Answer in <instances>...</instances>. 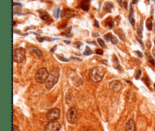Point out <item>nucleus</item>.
<instances>
[{"label":"nucleus","mask_w":155,"mask_h":131,"mask_svg":"<svg viewBox=\"0 0 155 131\" xmlns=\"http://www.w3.org/2000/svg\"><path fill=\"white\" fill-rule=\"evenodd\" d=\"M106 69L104 67L97 66L92 68L90 71V78L94 83H99L103 79Z\"/></svg>","instance_id":"f257e3e1"},{"label":"nucleus","mask_w":155,"mask_h":131,"mask_svg":"<svg viewBox=\"0 0 155 131\" xmlns=\"http://www.w3.org/2000/svg\"><path fill=\"white\" fill-rule=\"evenodd\" d=\"M59 76L60 71L58 68H55V69H53L51 71V73L49 75V78H48L46 83H45L46 87L48 90H51L57 84L58 79H59Z\"/></svg>","instance_id":"f03ea898"},{"label":"nucleus","mask_w":155,"mask_h":131,"mask_svg":"<svg viewBox=\"0 0 155 131\" xmlns=\"http://www.w3.org/2000/svg\"><path fill=\"white\" fill-rule=\"evenodd\" d=\"M49 71L46 68H42L36 71V74H35V79H36V82L39 83V84H44L46 83V80L49 78Z\"/></svg>","instance_id":"7ed1b4c3"},{"label":"nucleus","mask_w":155,"mask_h":131,"mask_svg":"<svg viewBox=\"0 0 155 131\" xmlns=\"http://www.w3.org/2000/svg\"><path fill=\"white\" fill-rule=\"evenodd\" d=\"M26 50L23 48H17L14 49L13 59L16 63H22L25 60Z\"/></svg>","instance_id":"20e7f679"},{"label":"nucleus","mask_w":155,"mask_h":131,"mask_svg":"<svg viewBox=\"0 0 155 131\" xmlns=\"http://www.w3.org/2000/svg\"><path fill=\"white\" fill-rule=\"evenodd\" d=\"M67 120L70 123H75L78 120V112L76 108L72 107L67 113Z\"/></svg>","instance_id":"39448f33"},{"label":"nucleus","mask_w":155,"mask_h":131,"mask_svg":"<svg viewBox=\"0 0 155 131\" xmlns=\"http://www.w3.org/2000/svg\"><path fill=\"white\" fill-rule=\"evenodd\" d=\"M60 116H61V111L58 108H52L51 110H49L46 114V118L49 120V121H52V120H57L58 119H59Z\"/></svg>","instance_id":"423d86ee"},{"label":"nucleus","mask_w":155,"mask_h":131,"mask_svg":"<svg viewBox=\"0 0 155 131\" xmlns=\"http://www.w3.org/2000/svg\"><path fill=\"white\" fill-rule=\"evenodd\" d=\"M61 125L57 120L49 121L45 126V131H59L61 129Z\"/></svg>","instance_id":"0eeeda50"},{"label":"nucleus","mask_w":155,"mask_h":131,"mask_svg":"<svg viewBox=\"0 0 155 131\" xmlns=\"http://www.w3.org/2000/svg\"><path fill=\"white\" fill-rule=\"evenodd\" d=\"M110 87L113 91L119 92L122 88V84L120 81H114L110 84Z\"/></svg>","instance_id":"6e6552de"},{"label":"nucleus","mask_w":155,"mask_h":131,"mask_svg":"<svg viewBox=\"0 0 155 131\" xmlns=\"http://www.w3.org/2000/svg\"><path fill=\"white\" fill-rule=\"evenodd\" d=\"M62 15L65 18H71V17H75L76 15H77V12L76 11H74V10L64 9L63 11Z\"/></svg>","instance_id":"1a4fd4ad"},{"label":"nucleus","mask_w":155,"mask_h":131,"mask_svg":"<svg viewBox=\"0 0 155 131\" xmlns=\"http://www.w3.org/2000/svg\"><path fill=\"white\" fill-rule=\"evenodd\" d=\"M125 131H136L135 123L132 119H130V120L127 122L125 127Z\"/></svg>","instance_id":"9d476101"},{"label":"nucleus","mask_w":155,"mask_h":131,"mask_svg":"<svg viewBox=\"0 0 155 131\" xmlns=\"http://www.w3.org/2000/svg\"><path fill=\"white\" fill-rule=\"evenodd\" d=\"M30 50L33 53L36 54V55H38L39 58H42V51L40 50L39 49H38L37 47H34V46H32V47L30 48Z\"/></svg>","instance_id":"9b49d317"},{"label":"nucleus","mask_w":155,"mask_h":131,"mask_svg":"<svg viewBox=\"0 0 155 131\" xmlns=\"http://www.w3.org/2000/svg\"><path fill=\"white\" fill-rule=\"evenodd\" d=\"M146 27H147L148 30H152V29H153V21H152L151 18H148L146 21Z\"/></svg>","instance_id":"f8f14e48"},{"label":"nucleus","mask_w":155,"mask_h":131,"mask_svg":"<svg viewBox=\"0 0 155 131\" xmlns=\"http://www.w3.org/2000/svg\"><path fill=\"white\" fill-rule=\"evenodd\" d=\"M81 8L83 11H88L90 9V5L88 3V2H83L81 3Z\"/></svg>","instance_id":"ddd939ff"},{"label":"nucleus","mask_w":155,"mask_h":131,"mask_svg":"<svg viewBox=\"0 0 155 131\" xmlns=\"http://www.w3.org/2000/svg\"><path fill=\"white\" fill-rule=\"evenodd\" d=\"M142 31H143V21H141L138 29V34L140 37H142Z\"/></svg>","instance_id":"4468645a"},{"label":"nucleus","mask_w":155,"mask_h":131,"mask_svg":"<svg viewBox=\"0 0 155 131\" xmlns=\"http://www.w3.org/2000/svg\"><path fill=\"white\" fill-rule=\"evenodd\" d=\"M41 18H42L43 21H48L49 19V15L45 11H42V13L41 14Z\"/></svg>","instance_id":"2eb2a0df"},{"label":"nucleus","mask_w":155,"mask_h":131,"mask_svg":"<svg viewBox=\"0 0 155 131\" xmlns=\"http://www.w3.org/2000/svg\"><path fill=\"white\" fill-rule=\"evenodd\" d=\"M129 20L130 23L132 26L135 25V19L133 17V14H132V11H131V13L129 14Z\"/></svg>","instance_id":"dca6fc26"},{"label":"nucleus","mask_w":155,"mask_h":131,"mask_svg":"<svg viewBox=\"0 0 155 131\" xmlns=\"http://www.w3.org/2000/svg\"><path fill=\"white\" fill-rule=\"evenodd\" d=\"M113 8V5H112V3H111V2H107L106 5H105V9L106 10V11H111V9Z\"/></svg>","instance_id":"f3484780"},{"label":"nucleus","mask_w":155,"mask_h":131,"mask_svg":"<svg viewBox=\"0 0 155 131\" xmlns=\"http://www.w3.org/2000/svg\"><path fill=\"white\" fill-rule=\"evenodd\" d=\"M93 53V52H92L91 49H90V47H86V50L84 51V55H91V54Z\"/></svg>","instance_id":"a211bd4d"},{"label":"nucleus","mask_w":155,"mask_h":131,"mask_svg":"<svg viewBox=\"0 0 155 131\" xmlns=\"http://www.w3.org/2000/svg\"><path fill=\"white\" fill-rule=\"evenodd\" d=\"M59 13H60V8H58L54 12V15H55V17H59Z\"/></svg>","instance_id":"6ab92c4d"},{"label":"nucleus","mask_w":155,"mask_h":131,"mask_svg":"<svg viewBox=\"0 0 155 131\" xmlns=\"http://www.w3.org/2000/svg\"><path fill=\"white\" fill-rule=\"evenodd\" d=\"M98 43H99V45H100L102 47H105V42H104L102 39H99V40H98Z\"/></svg>","instance_id":"aec40b11"},{"label":"nucleus","mask_w":155,"mask_h":131,"mask_svg":"<svg viewBox=\"0 0 155 131\" xmlns=\"http://www.w3.org/2000/svg\"><path fill=\"white\" fill-rule=\"evenodd\" d=\"M148 61L152 65H155V62H154V59L151 57V56H148Z\"/></svg>","instance_id":"412c9836"},{"label":"nucleus","mask_w":155,"mask_h":131,"mask_svg":"<svg viewBox=\"0 0 155 131\" xmlns=\"http://www.w3.org/2000/svg\"><path fill=\"white\" fill-rule=\"evenodd\" d=\"M112 36H112V35H111V33H108V34H107V35H105V40H111Z\"/></svg>","instance_id":"4be33fe9"},{"label":"nucleus","mask_w":155,"mask_h":131,"mask_svg":"<svg viewBox=\"0 0 155 131\" xmlns=\"http://www.w3.org/2000/svg\"><path fill=\"white\" fill-rule=\"evenodd\" d=\"M112 41V43H114V44H117L118 43V40L117 37H115V36H112L111 40Z\"/></svg>","instance_id":"5701e85b"},{"label":"nucleus","mask_w":155,"mask_h":131,"mask_svg":"<svg viewBox=\"0 0 155 131\" xmlns=\"http://www.w3.org/2000/svg\"><path fill=\"white\" fill-rule=\"evenodd\" d=\"M141 71L139 70V71H137V74H136V75H135V78H136L137 80L139 79L140 77H141Z\"/></svg>","instance_id":"b1692460"},{"label":"nucleus","mask_w":155,"mask_h":131,"mask_svg":"<svg viewBox=\"0 0 155 131\" xmlns=\"http://www.w3.org/2000/svg\"><path fill=\"white\" fill-rule=\"evenodd\" d=\"M108 26H109L110 28H112V27H113V24H114L113 21H112L111 19H110V21H108Z\"/></svg>","instance_id":"393cba45"},{"label":"nucleus","mask_w":155,"mask_h":131,"mask_svg":"<svg viewBox=\"0 0 155 131\" xmlns=\"http://www.w3.org/2000/svg\"><path fill=\"white\" fill-rule=\"evenodd\" d=\"M13 131H20V129L18 128V126L14 125V126H13Z\"/></svg>","instance_id":"a878e982"},{"label":"nucleus","mask_w":155,"mask_h":131,"mask_svg":"<svg viewBox=\"0 0 155 131\" xmlns=\"http://www.w3.org/2000/svg\"><path fill=\"white\" fill-rule=\"evenodd\" d=\"M96 53L99 54V55H102V54H103V51H102V49H97V50H96Z\"/></svg>","instance_id":"bb28decb"},{"label":"nucleus","mask_w":155,"mask_h":131,"mask_svg":"<svg viewBox=\"0 0 155 131\" xmlns=\"http://www.w3.org/2000/svg\"><path fill=\"white\" fill-rule=\"evenodd\" d=\"M37 40H39V42H42L44 40L43 38H41V37H39V36H37Z\"/></svg>","instance_id":"cd10ccee"},{"label":"nucleus","mask_w":155,"mask_h":131,"mask_svg":"<svg viewBox=\"0 0 155 131\" xmlns=\"http://www.w3.org/2000/svg\"><path fill=\"white\" fill-rule=\"evenodd\" d=\"M136 53L138 54V55H139V56H140V57H141V58L142 57V54H141V52H138V51H136Z\"/></svg>","instance_id":"c85d7f7f"},{"label":"nucleus","mask_w":155,"mask_h":131,"mask_svg":"<svg viewBox=\"0 0 155 131\" xmlns=\"http://www.w3.org/2000/svg\"><path fill=\"white\" fill-rule=\"evenodd\" d=\"M127 6H128V4H127V2H124V7H125L126 9H127Z\"/></svg>","instance_id":"c756f323"},{"label":"nucleus","mask_w":155,"mask_h":131,"mask_svg":"<svg viewBox=\"0 0 155 131\" xmlns=\"http://www.w3.org/2000/svg\"><path fill=\"white\" fill-rule=\"evenodd\" d=\"M56 47H57V46H54V47L52 48V50H51V52H53L54 51H55V49H56Z\"/></svg>","instance_id":"7c9ffc66"},{"label":"nucleus","mask_w":155,"mask_h":131,"mask_svg":"<svg viewBox=\"0 0 155 131\" xmlns=\"http://www.w3.org/2000/svg\"><path fill=\"white\" fill-rule=\"evenodd\" d=\"M137 2H138V0H132V4H137Z\"/></svg>","instance_id":"2f4dec72"},{"label":"nucleus","mask_w":155,"mask_h":131,"mask_svg":"<svg viewBox=\"0 0 155 131\" xmlns=\"http://www.w3.org/2000/svg\"><path fill=\"white\" fill-rule=\"evenodd\" d=\"M96 26H97V27H99V22H98L97 21H96Z\"/></svg>","instance_id":"473e14b6"},{"label":"nucleus","mask_w":155,"mask_h":131,"mask_svg":"<svg viewBox=\"0 0 155 131\" xmlns=\"http://www.w3.org/2000/svg\"><path fill=\"white\" fill-rule=\"evenodd\" d=\"M153 56L155 57V49H153Z\"/></svg>","instance_id":"72a5a7b5"},{"label":"nucleus","mask_w":155,"mask_h":131,"mask_svg":"<svg viewBox=\"0 0 155 131\" xmlns=\"http://www.w3.org/2000/svg\"><path fill=\"white\" fill-rule=\"evenodd\" d=\"M118 2H119L120 4H121L122 3V0H118Z\"/></svg>","instance_id":"f704fd0d"},{"label":"nucleus","mask_w":155,"mask_h":131,"mask_svg":"<svg viewBox=\"0 0 155 131\" xmlns=\"http://www.w3.org/2000/svg\"><path fill=\"white\" fill-rule=\"evenodd\" d=\"M93 36H99V33H97V34H96V33H95V34L94 35H93Z\"/></svg>","instance_id":"c9c22d12"},{"label":"nucleus","mask_w":155,"mask_h":131,"mask_svg":"<svg viewBox=\"0 0 155 131\" xmlns=\"http://www.w3.org/2000/svg\"><path fill=\"white\" fill-rule=\"evenodd\" d=\"M87 131H95L94 129H89V130H87Z\"/></svg>","instance_id":"e433bc0d"},{"label":"nucleus","mask_w":155,"mask_h":131,"mask_svg":"<svg viewBox=\"0 0 155 131\" xmlns=\"http://www.w3.org/2000/svg\"><path fill=\"white\" fill-rule=\"evenodd\" d=\"M154 89H155V84H154Z\"/></svg>","instance_id":"4c0bfd02"}]
</instances>
